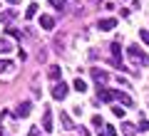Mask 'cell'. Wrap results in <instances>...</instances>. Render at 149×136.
Segmentation results:
<instances>
[{"label":"cell","instance_id":"11","mask_svg":"<svg viewBox=\"0 0 149 136\" xmlns=\"http://www.w3.org/2000/svg\"><path fill=\"white\" fill-rule=\"evenodd\" d=\"M40 25H42V30H52V27H55L52 15H40Z\"/></svg>","mask_w":149,"mask_h":136},{"label":"cell","instance_id":"15","mask_svg":"<svg viewBox=\"0 0 149 136\" xmlns=\"http://www.w3.org/2000/svg\"><path fill=\"white\" fill-rule=\"evenodd\" d=\"M8 37H13V40H20V30H15V27H13V25H8Z\"/></svg>","mask_w":149,"mask_h":136},{"label":"cell","instance_id":"2","mask_svg":"<svg viewBox=\"0 0 149 136\" xmlns=\"http://www.w3.org/2000/svg\"><path fill=\"white\" fill-rule=\"evenodd\" d=\"M92 79H95V84H97V87H104V84L109 82V72H104V69L95 67V69H92Z\"/></svg>","mask_w":149,"mask_h":136},{"label":"cell","instance_id":"1","mask_svg":"<svg viewBox=\"0 0 149 136\" xmlns=\"http://www.w3.org/2000/svg\"><path fill=\"white\" fill-rule=\"evenodd\" d=\"M127 57H129V62H134V64H142V67H147L149 64V55L144 52L139 45H132V47L127 50Z\"/></svg>","mask_w":149,"mask_h":136},{"label":"cell","instance_id":"20","mask_svg":"<svg viewBox=\"0 0 149 136\" xmlns=\"http://www.w3.org/2000/svg\"><path fill=\"white\" fill-rule=\"evenodd\" d=\"M8 69H13V62L10 59H0V72H8Z\"/></svg>","mask_w":149,"mask_h":136},{"label":"cell","instance_id":"27","mask_svg":"<svg viewBox=\"0 0 149 136\" xmlns=\"http://www.w3.org/2000/svg\"><path fill=\"white\" fill-rule=\"evenodd\" d=\"M27 136H40V131H37V129H35V126H32V129H30V131H27Z\"/></svg>","mask_w":149,"mask_h":136},{"label":"cell","instance_id":"3","mask_svg":"<svg viewBox=\"0 0 149 136\" xmlns=\"http://www.w3.org/2000/svg\"><path fill=\"white\" fill-rule=\"evenodd\" d=\"M112 64L117 69H124L122 64V47H119V42H112Z\"/></svg>","mask_w":149,"mask_h":136},{"label":"cell","instance_id":"17","mask_svg":"<svg viewBox=\"0 0 149 136\" xmlns=\"http://www.w3.org/2000/svg\"><path fill=\"white\" fill-rule=\"evenodd\" d=\"M37 10H40V8H37V3H30V8H27V12H25V15H27V20H32V15H35Z\"/></svg>","mask_w":149,"mask_h":136},{"label":"cell","instance_id":"5","mask_svg":"<svg viewBox=\"0 0 149 136\" xmlns=\"http://www.w3.org/2000/svg\"><path fill=\"white\" fill-rule=\"evenodd\" d=\"M97 99H100V101H112V99H114V89L97 87Z\"/></svg>","mask_w":149,"mask_h":136},{"label":"cell","instance_id":"26","mask_svg":"<svg viewBox=\"0 0 149 136\" xmlns=\"http://www.w3.org/2000/svg\"><path fill=\"white\" fill-rule=\"evenodd\" d=\"M74 131H77V134H80V136H90V131H87L85 126H77V129H74Z\"/></svg>","mask_w":149,"mask_h":136},{"label":"cell","instance_id":"22","mask_svg":"<svg viewBox=\"0 0 149 136\" xmlns=\"http://www.w3.org/2000/svg\"><path fill=\"white\" fill-rule=\"evenodd\" d=\"M139 37H142V42L149 47V30H139Z\"/></svg>","mask_w":149,"mask_h":136},{"label":"cell","instance_id":"28","mask_svg":"<svg viewBox=\"0 0 149 136\" xmlns=\"http://www.w3.org/2000/svg\"><path fill=\"white\" fill-rule=\"evenodd\" d=\"M8 3H13V5H15V3H17V0H8Z\"/></svg>","mask_w":149,"mask_h":136},{"label":"cell","instance_id":"12","mask_svg":"<svg viewBox=\"0 0 149 136\" xmlns=\"http://www.w3.org/2000/svg\"><path fill=\"white\" fill-rule=\"evenodd\" d=\"M42 129L45 131H52V111H45V114H42Z\"/></svg>","mask_w":149,"mask_h":136},{"label":"cell","instance_id":"23","mask_svg":"<svg viewBox=\"0 0 149 136\" xmlns=\"http://www.w3.org/2000/svg\"><path fill=\"white\" fill-rule=\"evenodd\" d=\"M112 114L122 119V116H124V109H122V106H117V104H114V106H112Z\"/></svg>","mask_w":149,"mask_h":136},{"label":"cell","instance_id":"10","mask_svg":"<svg viewBox=\"0 0 149 136\" xmlns=\"http://www.w3.org/2000/svg\"><path fill=\"white\" fill-rule=\"evenodd\" d=\"M15 15H17V12L13 10V8H10V10H3V12H0V22H5V25H10V22L15 20Z\"/></svg>","mask_w":149,"mask_h":136},{"label":"cell","instance_id":"14","mask_svg":"<svg viewBox=\"0 0 149 136\" xmlns=\"http://www.w3.org/2000/svg\"><path fill=\"white\" fill-rule=\"evenodd\" d=\"M0 52H13V42L10 40H0Z\"/></svg>","mask_w":149,"mask_h":136},{"label":"cell","instance_id":"25","mask_svg":"<svg viewBox=\"0 0 149 136\" xmlns=\"http://www.w3.org/2000/svg\"><path fill=\"white\" fill-rule=\"evenodd\" d=\"M139 131H149V121H147V119L139 121Z\"/></svg>","mask_w":149,"mask_h":136},{"label":"cell","instance_id":"18","mask_svg":"<svg viewBox=\"0 0 149 136\" xmlns=\"http://www.w3.org/2000/svg\"><path fill=\"white\" fill-rule=\"evenodd\" d=\"M60 119H62V126H65V131H70V129H72V121H70V116L65 114V111H62V116H60Z\"/></svg>","mask_w":149,"mask_h":136},{"label":"cell","instance_id":"24","mask_svg":"<svg viewBox=\"0 0 149 136\" xmlns=\"http://www.w3.org/2000/svg\"><path fill=\"white\" fill-rule=\"evenodd\" d=\"M92 124H95L97 129H104V124H102V116H92Z\"/></svg>","mask_w":149,"mask_h":136},{"label":"cell","instance_id":"7","mask_svg":"<svg viewBox=\"0 0 149 136\" xmlns=\"http://www.w3.org/2000/svg\"><path fill=\"white\" fill-rule=\"evenodd\" d=\"M30 109H32V104H30V101H22V104L15 109V116H17V119H25V116L30 114Z\"/></svg>","mask_w":149,"mask_h":136},{"label":"cell","instance_id":"16","mask_svg":"<svg viewBox=\"0 0 149 136\" xmlns=\"http://www.w3.org/2000/svg\"><path fill=\"white\" fill-rule=\"evenodd\" d=\"M100 136H117V129H114V126H104V129L100 131Z\"/></svg>","mask_w":149,"mask_h":136},{"label":"cell","instance_id":"19","mask_svg":"<svg viewBox=\"0 0 149 136\" xmlns=\"http://www.w3.org/2000/svg\"><path fill=\"white\" fill-rule=\"evenodd\" d=\"M50 5H52L55 10H65V5H67V3H65V0H50Z\"/></svg>","mask_w":149,"mask_h":136},{"label":"cell","instance_id":"8","mask_svg":"<svg viewBox=\"0 0 149 136\" xmlns=\"http://www.w3.org/2000/svg\"><path fill=\"white\" fill-rule=\"evenodd\" d=\"M114 25H117V20H114V17H102V20L97 22V27H100V30H114Z\"/></svg>","mask_w":149,"mask_h":136},{"label":"cell","instance_id":"4","mask_svg":"<svg viewBox=\"0 0 149 136\" xmlns=\"http://www.w3.org/2000/svg\"><path fill=\"white\" fill-rule=\"evenodd\" d=\"M67 84H65V82H57V84H55V89H52V99H57V101H62L65 99V97H67Z\"/></svg>","mask_w":149,"mask_h":136},{"label":"cell","instance_id":"13","mask_svg":"<svg viewBox=\"0 0 149 136\" xmlns=\"http://www.w3.org/2000/svg\"><path fill=\"white\" fill-rule=\"evenodd\" d=\"M122 131H124L127 136H134V131H137V126H134V124H129V121H124V124H122Z\"/></svg>","mask_w":149,"mask_h":136},{"label":"cell","instance_id":"29","mask_svg":"<svg viewBox=\"0 0 149 136\" xmlns=\"http://www.w3.org/2000/svg\"><path fill=\"white\" fill-rule=\"evenodd\" d=\"M0 136H3V131H0Z\"/></svg>","mask_w":149,"mask_h":136},{"label":"cell","instance_id":"6","mask_svg":"<svg viewBox=\"0 0 149 136\" xmlns=\"http://www.w3.org/2000/svg\"><path fill=\"white\" fill-rule=\"evenodd\" d=\"M114 99H119L124 106H134V101H132V97L127 94V92H122V89H114Z\"/></svg>","mask_w":149,"mask_h":136},{"label":"cell","instance_id":"9","mask_svg":"<svg viewBox=\"0 0 149 136\" xmlns=\"http://www.w3.org/2000/svg\"><path fill=\"white\" fill-rule=\"evenodd\" d=\"M60 77H62V69H60L57 64H52V67L47 69V79L50 82H60Z\"/></svg>","mask_w":149,"mask_h":136},{"label":"cell","instance_id":"21","mask_svg":"<svg viewBox=\"0 0 149 136\" xmlns=\"http://www.w3.org/2000/svg\"><path fill=\"white\" fill-rule=\"evenodd\" d=\"M74 89H77V92H85V89H87L85 79H74Z\"/></svg>","mask_w":149,"mask_h":136}]
</instances>
